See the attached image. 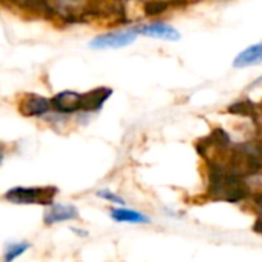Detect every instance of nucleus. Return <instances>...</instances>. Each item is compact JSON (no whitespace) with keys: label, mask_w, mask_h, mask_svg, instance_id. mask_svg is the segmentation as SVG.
<instances>
[{"label":"nucleus","mask_w":262,"mask_h":262,"mask_svg":"<svg viewBox=\"0 0 262 262\" xmlns=\"http://www.w3.org/2000/svg\"><path fill=\"white\" fill-rule=\"evenodd\" d=\"M57 194L56 187H14L5 193V201L19 205H51Z\"/></svg>","instance_id":"f257e3e1"},{"label":"nucleus","mask_w":262,"mask_h":262,"mask_svg":"<svg viewBox=\"0 0 262 262\" xmlns=\"http://www.w3.org/2000/svg\"><path fill=\"white\" fill-rule=\"evenodd\" d=\"M19 111L27 117H43L53 111L51 100L36 93H27L19 100Z\"/></svg>","instance_id":"f03ea898"},{"label":"nucleus","mask_w":262,"mask_h":262,"mask_svg":"<svg viewBox=\"0 0 262 262\" xmlns=\"http://www.w3.org/2000/svg\"><path fill=\"white\" fill-rule=\"evenodd\" d=\"M136 40V33L133 30L126 31H116V33H106L99 37H96L90 47L94 50H105V48H122L128 47Z\"/></svg>","instance_id":"7ed1b4c3"},{"label":"nucleus","mask_w":262,"mask_h":262,"mask_svg":"<svg viewBox=\"0 0 262 262\" xmlns=\"http://www.w3.org/2000/svg\"><path fill=\"white\" fill-rule=\"evenodd\" d=\"M51 100V108L53 111L59 114H76L82 113V94L74 93V91H62L56 94Z\"/></svg>","instance_id":"20e7f679"},{"label":"nucleus","mask_w":262,"mask_h":262,"mask_svg":"<svg viewBox=\"0 0 262 262\" xmlns=\"http://www.w3.org/2000/svg\"><path fill=\"white\" fill-rule=\"evenodd\" d=\"M136 34H144L147 37H155V39H164V40H179L181 39V33L164 22H155V24H148V25H139L131 28Z\"/></svg>","instance_id":"39448f33"},{"label":"nucleus","mask_w":262,"mask_h":262,"mask_svg":"<svg viewBox=\"0 0 262 262\" xmlns=\"http://www.w3.org/2000/svg\"><path fill=\"white\" fill-rule=\"evenodd\" d=\"M111 94H113V90L108 86H99L82 94V113L90 114V113L100 111Z\"/></svg>","instance_id":"423d86ee"},{"label":"nucleus","mask_w":262,"mask_h":262,"mask_svg":"<svg viewBox=\"0 0 262 262\" xmlns=\"http://www.w3.org/2000/svg\"><path fill=\"white\" fill-rule=\"evenodd\" d=\"M79 216V211L73 205H63V204H51L50 208L43 214L45 225H54L63 221H71Z\"/></svg>","instance_id":"0eeeda50"},{"label":"nucleus","mask_w":262,"mask_h":262,"mask_svg":"<svg viewBox=\"0 0 262 262\" xmlns=\"http://www.w3.org/2000/svg\"><path fill=\"white\" fill-rule=\"evenodd\" d=\"M260 62H262V42L251 45V47L245 48L244 51H241L236 56L233 67L234 68H247L251 65H257Z\"/></svg>","instance_id":"6e6552de"},{"label":"nucleus","mask_w":262,"mask_h":262,"mask_svg":"<svg viewBox=\"0 0 262 262\" xmlns=\"http://www.w3.org/2000/svg\"><path fill=\"white\" fill-rule=\"evenodd\" d=\"M110 216L117 222H129V224H150V217L136 211V210H128V208H111Z\"/></svg>","instance_id":"1a4fd4ad"},{"label":"nucleus","mask_w":262,"mask_h":262,"mask_svg":"<svg viewBox=\"0 0 262 262\" xmlns=\"http://www.w3.org/2000/svg\"><path fill=\"white\" fill-rule=\"evenodd\" d=\"M170 7H171L170 0H147V2H144V14L158 16L165 13Z\"/></svg>","instance_id":"9d476101"},{"label":"nucleus","mask_w":262,"mask_h":262,"mask_svg":"<svg viewBox=\"0 0 262 262\" xmlns=\"http://www.w3.org/2000/svg\"><path fill=\"white\" fill-rule=\"evenodd\" d=\"M30 247H31V244H28V242H14V244H10L7 247V250H5L4 262H14V259H17Z\"/></svg>","instance_id":"9b49d317"},{"label":"nucleus","mask_w":262,"mask_h":262,"mask_svg":"<svg viewBox=\"0 0 262 262\" xmlns=\"http://www.w3.org/2000/svg\"><path fill=\"white\" fill-rule=\"evenodd\" d=\"M228 111L231 114H241V116H250L254 113V105L248 100H237L233 105L228 106Z\"/></svg>","instance_id":"f8f14e48"},{"label":"nucleus","mask_w":262,"mask_h":262,"mask_svg":"<svg viewBox=\"0 0 262 262\" xmlns=\"http://www.w3.org/2000/svg\"><path fill=\"white\" fill-rule=\"evenodd\" d=\"M97 196L102 198V199H105V201H108V202H113V204H119V205H123L125 204V201L120 196H117V194H114V193H111L108 190H99L97 191Z\"/></svg>","instance_id":"ddd939ff"},{"label":"nucleus","mask_w":262,"mask_h":262,"mask_svg":"<svg viewBox=\"0 0 262 262\" xmlns=\"http://www.w3.org/2000/svg\"><path fill=\"white\" fill-rule=\"evenodd\" d=\"M259 83H262V76H260L259 79H256V80L250 85V88H251V86H254V85H259Z\"/></svg>","instance_id":"4468645a"},{"label":"nucleus","mask_w":262,"mask_h":262,"mask_svg":"<svg viewBox=\"0 0 262 262\" xmlns=\"http://www.w3.org/2000/svg\"><path fill=\"white\" fill-rule=\"evenodd\" d=\"M2 161H4V150L0 147V164H2Z\"/></svg>","instance_id":"2eb2a0df"}]
</instances>
